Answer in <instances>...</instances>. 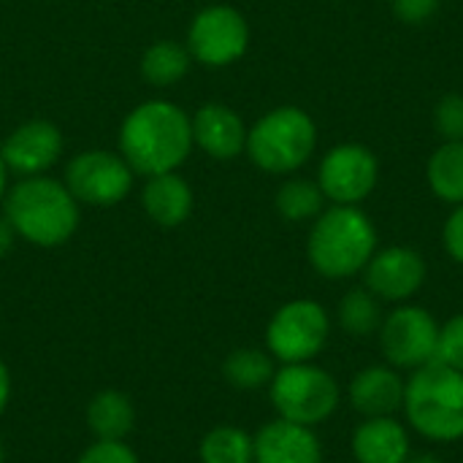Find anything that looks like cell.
<instances>
[{"instance_id": "1", "label": "cell", "mask_w": 463, "mask_h": 463, "mask_svg": "<svg viewBox=\"0 0 463 463\" xmlns=\"http://www.w3.org/2000/svg\"><path fill=\"white\" fill-rule=\"evenodd\" d=\"M119 149L138 174L176 171L193 149V119L168 100H146L125 117Z\"/></svg>"}, {"instance_id": "2", "label": "cell", "mask_w": 463, "mask_h": 463, "mask_svg": "<svg viewBox=\"0 0 463 463\" xmlns=\"http://www.w3.org/2000/svg\"><path fill=\"white\" fill-rule=\"evenodd\" d=\"M5 220L16 236L38 247L68 241L79 225V203L71 190L49 176H24L5 195Z\"/></svg>"}, {"instance_id": "3", "label": "cell", "mask_w": 463, "mask_h": 463, "mask_svg": "<svg viewBox=\"0 0 463 463\" xmlns=\"http://www.w3.org/2000/svg\"><path fill=\"white\" fill-rule=\"evenodd\" d=\"M377 252V231L358 206H334L320 212L312 225L307 255L317 274L347 279L366 269Z\"/></svg>"}, {"instance_id": "4", "label": "cell", "mask_w": 463, "mask_h": 463, "mask_svg": "<svg viewBox=\"0 0 463 463\" xmlns=\"http://www.w3.org/2000/svg\"><path fill=\"white\" fill-rule=\"evenodd\" d=\"M407 423L429 442L463 439V374L431 361L412 372L404 385Z\"/></svg>"}, {"instance_id": "5", "label": "cell", "mask_w": 463, "mask_h": 463, "mask_svg": "<svg viewBox=\"0 0 463 463\" xmlns=\"http://www.w3.org/2000/svg\"><path fill=\"white\" fill-rule=\"evenodd\" d=\"M317 144V128L304 109L279 106L247 130V155L269 174H290L301 168Z\"/></svg>"}, {"instance_id": "6", "label": "cell", "mask_w": 463, "mask_h": 463, "mask_svg": "<svg viewBox=\"0 0 463 463\" xmlns=\"http://www.w3.org/2000/svg\"><path fill=\"white\" fill-rule=\"evenodd\" d=\"M271 404L282 420L315 429L326 423L342 399L339 383L312 361L307 364H282L269 383Z\"/></svg>"}, {"instance_id": "7", "label": "cell", "mask_w": 463, "mask_h": 463, "mask_svg": "<svg viewBox=\"0 0 463 463\" xmlns=\"http://www.w3.org/2000/svg\"><path fill=\"white\" fill-rule=\"evenodd\" d=\"M331 334L328 312L309 298L279 307L266 328V345L279 364H307L326 347Z\"/></svg>"}, {"instance_id": "8", "label": "cell", "mask_w": 463, "mask_h": 463, "mask_svg": "<svg viewBox=\"0 0 463 463\" xmlns=\"http://www.w3.org/2000/svg\"><path fill=\"white\" fill-rule=\"evenodd\" d=\"M439 323L423 307L402 304L380 326V350L393 369L415 372L437 361Z\"/></svg>"}, {"instance_id": "9", "label": "cell", "mask_w": 463, "mask_h": 463, "mask_svg": "<svg viewBox=\"0 0 463 463\" xmlns=\"http://www.w3.org/2000/svg\"><path fill=\"white\" fill-rule=\"evenodd\" d=\"M130 184H133V168L119 155L92 149L76 155L68 163L65 187L76 201L92 206H114L130 193Z\"/></svg>"}, {"instance_id": "10", "label": "cell", "mask_w": 463, "mask_h": 463, "mask_svg": "<svg viewBox=\"0 0 463 463\" xmlns=\"http://www.w3.org/2000/svg\"><path fill=\"white\" fill-rule=\"evenodd\" d=\"M250 27L247 19L231 5H209L203 8L187 33V49L203 65L220 68L239 60L247 52Z\"/></svg>"}, {"instance_id": "11", "label": "cell", "mask_w": 463, "mask_h": 463, "mask_svg": "<svg viewBox=\"0 0 463 463\" xmlns=\"http://www.w3.org/2000/svg\"><path fill=\"white\" fill-rule=\"evenodd\" d=\"M377 176H380V163L369 146L342 144L323 157L317 184L323 195L331 198L334 203L355 206L372 195V190L377 187Z\"/></svg>"}, {"instance_id": "12", "label": "cell", "mask_w": 463, "mask_h": 463, "mask_svg": "<svg viewBox=\"0 0 463 463\" xmlns=\"http://www.w3.org/2000/svg\"><path fill=\"white\" fill-rule=\"evenodd\" d=\"M366 290L380 301L404 304L426 282V260L412 247H385L372 255L364 269Z\"/></svg>"}, {"instance_id": "13", "label": "cell", "mask_w": 463, "mask_h": 463, "mask_svg": "<svg viewBox=\"0 0 463 463\" xmlns=\"http://www.w3.org/2000/svg\"><path fill=\"white\" fill-rule=\"evenodd\" d=\"M62 152V133L57 125L46 119H33L19 125L3 144L0 157L5 160L8 171L22 176H41L46 168L57 163Z\"/></svg>"}, {"instance_id": "14", "label": "cell", "mask_w": 463, "mask_h": 463, "mask_svg": "<svg viewBox=\"0 0 463 463\" xmlns=\"http://www.w3.org/2000/svg\"><path fill=\"white\" fill-rule=\"evenodd\" d=\"M255 463H323V448L312 429L271 420L255 437Z\"/></svg>"}, {"instance_id": "15", "label": "cell", "mask_w": 463, "mask_h": 463, "mask_svg": "<svg viewBox=\"0 0 463 463\" xmlns=\"http://www.w3.org/2000/svg\"><path fill=\"white\" fill-rule=\"evenodd\" d=\"M404 385L399 369L393 366H366L347 388L350 407L364 418H388L404 407Z\"/></svg>"}, {"instance_id": "16", "label": "cell", "mask_w": 463, "mask_h": 463, "mask_svg": "<svg viewBox=\"0 0 463 463\" xmlns=\"http://www.w3.org/2000/svg\"><path fill=\"white\" fill-rule=\"evenodd\" d=\"M193 144L217 160H231L244 152L247 128L233 109L222 103H206L193 117Z\"/></svg>"}, {"instance_id": "17", "label": "cell", "mask_w": 463, "mask_h": 463, "mask_svg": "<svg viewBox=\"0 0 463 463\" xmlns=\"http://www.w3.org/2000/svg\"><path fill=\"white\" fill-rule=\"evenodd\" d=\"M358 463H407L412 456L407 429L393 418H364L350 439Z\"/></svg>"}, {"instance_id": "18", "label": "cell", "mask_w": 463, "mask_h": 463, "mask_svg": "<svg viewBox=\"0 0 463 463\" xmlns=\"http://www.w3.org/2000/svg\"><path fill=\"white\" fill-rule=\"evenodd\" d=\"M141 203H144V212L157 225L174 228V225H182L190 217V212H193V190L174 171L157 174V176H149V182L144 187V195H141Z\"/></svg>"}, {"instance_id": "19", "label": "cell", "mask_w": 463, "mask_h": 463, "mask_svg": "<svg viewBox=\"0 0 463 463\" xmlns=\"http://www.w3.org/2000/svg\"><path fill=\"white\" fill-rule=\"evenodd\" d=\"M133 420H136L133 404L119 391H103L87 407V423L98 439L122 442L133 431Z\"/></svg>"}, {"instance_id": "20", "label": "cell", "mask_w": 463, "mask_h": 463, "mask_svg": "<svg viewBox=\"0 0 463 463\" xmlns=\"http://www.w3.org/2000/svg\"><path fill=\"white\" fill-rule=\"evenodd\" d=\"M429 184L439 201L463 203V141H445L429 160Z\"/></svg>"}, {"instance_id": "21", "label": "cell", "mask_w": 463, "mask_h": 463, "mask_svg": "<svg viewBox=\"0 0 463 463\" xmlns=\"http://www.w3.org/2000/svg\"><path fill=\"white\" fill-rule=\"evenodd\" d=\"M383 320H385V315H383L380 298L374 293H369L366 288H353L339 301V326L355 339L374 336L380 331Z\"/></svg>"}, {"instance_id": "22", "label": "cell", "mask_w": 463, "mask_h": 463, "mask_svg": "<svg viewBox=\"0 0 463 463\" xmlns=\"http://www.w3.org/2000/svg\"><path fill=\"white\" fill-rule=\"evenodd\" d=\"M274 358L271 353L255 350V347H241L233 350L225 364H222V374L225 380L239 388V391H258L266 388L274 380Z\"/></svg>"}, {"instance_id": "23", "label": "cell", "mask_w": 463, "mask_h": 463, "mask_svg": "<svg viewBox=\"0 0 463 463\" xmlns=\"http://www.w3.org/2000/svg\"><path fill=\"white\" fill-rule=\"evenodd\" d=\"M190 68V49L174 41L152 43L141 57V76L155 87L176 84Z\"/></svg>"}, {"instance_id": "24", "label": "cell", "mask_w": 463, "mask_h": 463, "mask_svg": "<svg viewBox=\"0 0 463 463\" xmlns=\"http://www.w3.org/2000/svg\"><path fill=\"white\" fill-rule=\"evenodd\" d=\"M203 463H255V439L236 426H217L201 442Z\"/></svg>"}, {"instance_id": "25", "label": "cell", "mask_w": 463, "mask_h": 463, "mask_svg": "<svg viewBox=\"0 0 463 463\" xmlns=\"http://www.w3.org/2000/svg\"><path fill=\"white\" fill-rule=\"evenodd\" d=\"M323 190L309 179H290L277 193V212L290 222L312 220L323 212Z\"/></svg>"}, {"instance_id": "26", "label": "cell", "mask_w": 463, "mask_h": 463, "mask_svg": "<svg viewBox=\"0 0 463 463\" xmlns=\"http://www.w3.org/2000/svg\"><path fill=\"white\" fill-rule=\"evenodd\" d=\"M437 361L463 374V312L461 315H456V317H450V320L439 328Z\"/></svg>"}, {"instance_id": "27", "label": "cell", "mask_w": 463, "mask_h": 463, "mask_svg": "<svg viewBox=\"0 0 463 463\" xmlns=\"http://www.w3.org/2000/svg\"><path fill=\"white\" fill-rule=\"evenodd\" d=\"M434 125L445 141H463V95H445L437 103Z\"/></svg>"}, {"instance_id": "28", "label": "cell", "mask_w": 463, "mask_h": 463, "mask_svg": "<svg viewBox=\"0 0 463 463\" xmlns=\"http://www.w3.org/2000/svg\"><path fill=\"white\" fill-rule=\"evenodd\" d=\"M76 463H138V458H136V453L125 442L98 439L95 445H90L81 453V458Z\"/></svg>"}, {"instance_id": "29", "label": "cell", "mask_w": 463, "mask_h": 463, "mask_svg": "<svg viewBox=\"0 0 463 463\" xmlns=\"http://www.w3.org/2000/svg\"><path fill=\"white\" fill-rule=\"evenodd\" d=\"M439 8V0H393V14L404 24H423Z\"/></svg>"}, {"instance_id": "30", "label": "cell", "mask_w": 463, "mask_h": 463, "mask_svg": "<svg viewBox=\"0 0 463 463\" xmlns=\"http://www.w3.org/2000/svg\"><path fill=\"white\" fill-rule=\"evenodd\" d=\"M442 241H445V250L448 255L461 263L463 266V203L448 217L445 222V233H442Z\"/></svg>"}, {"instance_id": "31", "label": "cell", "mask_w": 463, "mask_h": 463, "mask_svg": "<svg viewBox=\"0 0 463 463\" xmlns=\"http://www.w3.org/2000/svg\"><path fill=\"white\" fill-rule=\"evenodd\" d=\"M14 239H16V231L11 228V222L5 217H0V258L8 255V250L14 247Z\"/></svg>"}, {"instance_id": "32", "label": "cell", "mask_w": 463, "mask_h": 463, "mask_svg": "<svg viewBox=\"0 0 463 463\" xmlns=\"http://www.w3.org/2000/svg\"><path fill=\"white\" fill-rule=\"evenodd\" d=\"M8 396H11V377H8L5 364L0 361V412H3L5 404H8Z\"/></svg>"}, {"instance_id": "33", "label": "cell", "mask_w": 463, "mask_h": 463, "mask_svg": "<svg viewBox=\"0 0 463 463\" xmlns=\"http://www.w3.org/2000/svg\"><path fill=\"white\" fill-rule=\"evenodd\" d=\"M407 463H445L439 456H434V453H418V456H410Z\"/></svg>"}, {"instance_id": "34", "label": "cell", "mask_w": 463, "mask_h": 463, "mask_svg": "<svg viewBox=\"0 0 463 463\" xmlns=\"http://www.w3.org/2000/svg\"><path fill=\"white\" fill-rule=\"evenodd\" d=\"M5 182H8V165H5V160L0 157V201H3V195H5Z\"/></svg>"}, {"instance_id": "35", "label": "cell", "mask_w": 463, "mask_h": 463, "mask_svg": "<svg viewBox=\"0 0 463 463\" xmlns=\"http://www.w3.org/2000/svg\"><path fill=\"white\" fill-rule=\"evenodd\" d=\"M0 463H3V445H0Z\"/></svg>"}]
</instances>
